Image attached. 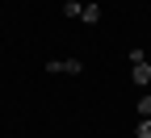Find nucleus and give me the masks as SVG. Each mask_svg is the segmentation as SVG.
<instances>
[{
	"label": "nucleus",
	"mask_w": 151,
	"mask_h": 138,
	"mask_svg": "<svg viewBox=\"0 0 151 138\" xmlns=\"http://www.w3.org/2000/svg\"><path fill=\"white\" fill-rule=\"evenodd\" d=\"M130 80H134L139 88H147V84H151V63H139L134 71H130Z\"/></svg>",
	"instance_id": "nucleus-1"
},
{
	"label": "nucleus",
	"mask_w": 151,
	"mask_h": 138,
	"mask_svg": "<svg viewBox=\"0 0 151 138\" xmlns=\"http://www.w3.org/2000/svg\"><path fill=\"white\" fill-rule=\"evenodd\" d=\"M80 21H84V25H97V21H101V9H97V4H84Z\"/></svg>",
	"instance_id": "nucleus-2"
},
{
	"label": "nucleus",
	"mask_w": 151,
	"mask_h": 138,
	"mask_svg": "<svg viewBox=\"0 0 151 138\" xmlns=\"http://www.w3.org/2000/svg\"><path fill=\"white\" fill-rule=\"evenodd\" d=\"M80 71H84L80 59H63V71H59V75H80Z\"/></svg>",
	"instance_id": "nucleus-3"
},
{
	"label": "nucleus",
	"mask_w": 151,
	"mask_h": 138,
	"mask_svg": "<svg viewBox=\"0 0 151 138\" xmlns=\"http://www.w3.org/2000/svg\"><path fill=\"white\" fill-rule=\"evenodd\" d=\"M63 13L71 17V21H80V13H84V4H80V0H67V4H63Z\"/></svg>",
	"instance_id": "nucleus-4"
},
{
	"label": "nucleus",
	"mask_w": 151,
	"mask_h": 138,
	"mask_svg": "<svg viewBox=\"0 0 151 138\" xmlns=\"http://www.w3.org/2000/svg\"><path fill=\"white\" fill-rule=\"evenodd\" d=\"M134 138H151V117H143V122H139V130H134Z\"/></svg>",
	"instance_id": "nucleus-5"
},
{
	"label": "nucleus",
	"mask_w": 151,
	"mask_h": 138,
	"mask_svg": "<svg viewBox=\"0 0 151 138\" xmlns=\"http://www.w3.org/2000/svg\"><path fill=\"white\" fill-rule=\"evenodd\" d=\"M139 117H151V92L143 96V101H139Z\"/></svg>",
	"instance_id": "nucleus-6"
}]
</instances>
